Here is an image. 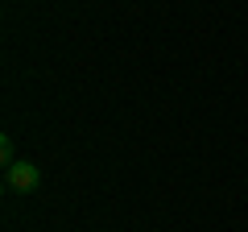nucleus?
<instances>
[{
	"mask_svg": "<svg viewBox=\"0 0 248 232\" xmlns=\"http://www.w3.org/2000/svg\"><path fill=\"white\" fill-rule=\"evenodd\" d=\"M4 187H9L13 195H33V191L42 187V170L29 158H17L13 166H4Z\"/></svg>",
	"mask_w": 248,
	"mask_h": 232,
	"instance_id": "obj_1",
	"label": "nucleus"
},
{
	"mask_svg": "<svg viewBox=\"0 0 248 232\" xmlns=\"http://www.w3.org/2000/svg\"><path fill=\"white\" fill-rule=\"evenodd\" d=\"M0 162H4V166H13V162H17V145H13L9 133L0 137Z\"/></svg>",
	"mask_w": 248,
	"mask_h": 232,
	"instance_id": "obj_2",
	"label": "nucleus"
}]
</instances>
